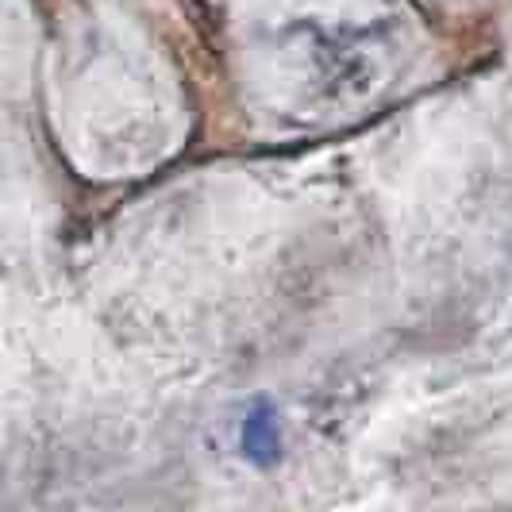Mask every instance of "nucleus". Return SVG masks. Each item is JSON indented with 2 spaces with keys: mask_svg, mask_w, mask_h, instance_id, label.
<instances>
[{
  "mask_svg": "<svg viewBox=\"0 0 512 512\" xmlns=\"http://www.w3.org/2000/svg\"><path fill=\"white\" fill-rule=\"evenodd\" d=\"M243 447H247L255 459H262V455H274V451H278V424H274L270 409L251 412L247 432H243Z\"/></svg>",
  "mask_w": 512,
  "mask_h": 512,
  "instance_id": "1",
  "label": "nucleus"
}]
</instances>
